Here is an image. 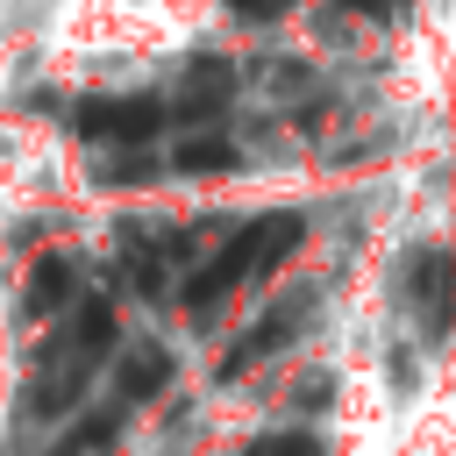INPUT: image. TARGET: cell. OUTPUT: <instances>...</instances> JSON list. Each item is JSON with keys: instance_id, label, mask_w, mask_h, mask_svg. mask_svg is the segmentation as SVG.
<instances>
[{"instance_id": "6", "label": "cell", "mask_w": 456, "mask_h": 456, "mask_svg": "<svg viewBox=\"0 0 456 456\" xmlns=\"http://www.w3.org/2000/svg\"><path fill=\"white\" fill-rule=\"evenodd\" d=\"M228 93H235V78H228L221 64H200V71H192V86L178 93V114H185V121H207V114H214Z\"/></svg>"}, {"instance_id": "2", "label": "cell", "mask_w": 456, "mask_h": 456, "mask_svg": "<svg viewBox=\"0 0 456 456\" xmlns=\"http://www.w3.org/2000/svg\"><path fill=\"white\" fill-rule=\"evenodd\" d=\"M406 306L420 314V328H449L456 321V256L449 249H413L406 256Z\"/></svg>"}, {"instance_id": "1", "label": "cell", "mask_w": 456, "mask_h": 456, "mask_svg": "<svg viewBox=\"0 0 456 456\" xmlns=\"http://www.w3.org/2000/svg\"><path fill=\"white\" fill-rule=\"evenodd\" d=\"M249 271H264V221L235 228V235H228V249H221V256H207V264H200V271L185 278L178 306H185V314H207V306H214L221 292H235V285H242Z\"/></svg>"}, {"instance_id": "4", "label": "cell", "mask_w": 456, "mask_h": 456, "mask_svg": "<svg viewBox=\"0 0 456 456\" xmlns=\"http://www.w3.org/2000/svg\"><path fill=\"white\" fill-rule=\"evenodd\" d=\"M157 385H171V349H157V342H135V349L114 363V392L135 406V399H150Z\"/></svg>"}, {"instance_id": "9", "label": "cell", "mask_w": 456, "mask_h": 456, "mask_svg": "<svg viewBox=\"0 0 456 456\" xmlns=\"http://www.w3.org/2000/svg\"><path fill=\"white\" fill-rule=\"evenodd\" d=\"M249 456H321V442L314 435H264Z\"/></svg>"}, {"instance_id": "5", "label": "cell", "mask_w": 456, "mask_h": 456, "mask_svg": "<svg viewBox=\"0 0 456 456\" xmlns=\"http://www.w3.org/2000/svg\"><path fill=\"white\" fill-rule=\"evenodd\" d=\"M171 171H185V178L235 171V142H228V135H192V142H178V150H171Z\"/></svg>"}, {"instance_id": "3", "label": "cell", "mask_w": 456, "mask_h": 456, "mask_svg": "<svg viewBox=\"0 0 456 456\" xmlns=\"http://www.w3.org/2000/svg\"><path fill=\"white\" fill-rule=\"evenodd\" d=\"M157 100H100V107H86L78 114V128L93 135V142H142V135H157Z\"/></svg>"}, {"instance_id": "7", "label": "cell", "mask_w": 456, "mask_h": 456, "mask_svg": "<svg viewBox=\"0 0 456 456\" xmlns=\"http://www.w3.org/2000/svg\"><path fill=\"white\" fill-rule=\"evenodd\" d=\"M114 435H121V413H93V420H78L50 456H107V449H114Z\"/></svg>"}, {"instance_id": "8", "label": "cell", "mask_w": 456, "mask_h": 456, "mask_svg": "<svg viewBox=\"0 0 456 456\" xmlns=\"http://www.w3.org/2000/svg\"><path fill=\"white\" fill-rule=\"evenodd\" d=\"M64 299H71V264H64V256H43L36 278H28V306L50 314V306H64Z\"/></svg>"}, {"instance_id": "10", "label": "cell", "mask_w": 456, "mask_h": 456, "mask_svg": "<svg viewBox=\"0 0 456 456\" xmlns=\"http://www.w3.org/2000/svg\"><path fill=\"white\" fill-rule=\"evenodd\" d=\"M356 14H392V0H349Z\"/></svg>"}]
</instances>
